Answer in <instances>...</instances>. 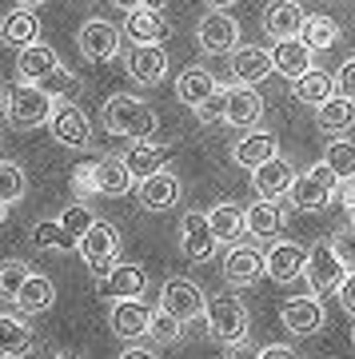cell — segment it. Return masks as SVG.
I'll return each mask as SVG.
<instances>
[{
  "label": "cell",
  "mask_w": 355,
  "mask_h": 359,
  "mask_svg": "<svg viewBox=\"0 0 355 359\" xmlns=\"http://www.w3.org/2000/svg\"><path fill=\"white\" fill-rule=\"evenodd\" d=\"M260 276H267V256H260L252 244H232L224 256V283L228 287H255Z\"/></svg>",
  "instance_id": "obj_14"
},
{
  "label": "cell",
  "mask_w": 355,
  "mask_h": 359,
  "mask_svg": "<svg viewBox=\"0 0 355 359\" xmlns=\"http://www.w3.org/2000/svg\"><path fill=\"white\" fill-rule=\"evenodd\" d=\"M208 219H212V231H216L220 244H240V236L248 231V216H243L240 204H232V200H224V204H216L212 212H208Z\"/></svg>",
  "instance_id": "obj_35"
},
{
  "label": "cell",
  "mask_w": 355,
  "mask_h": 359,
  "mask_svg": "<svg viewBox=\"0 0 355 359\" xmlns=\"http://www.w3.org/2000/svg\"><path fill=\"white\" fill-rule=\"evenodd\" d=\"M255 359H300V355H295V347H288V344H267V347H260Z\"/></svg>",
  "instance_id": "obj_50"
},
{
  "label": "cell",
  "mask_w": 355,
  "mask_h": 359,
  "mask_svg": "<svg viewBox=\"0 0 355 359\" xmlns=\"http://www.w3.org/2000/svg\"><path fill=\"white\" fill-rule=\"evenodd\" d=\"M224 124H232V128H243V132H255V124L264 120V96L255 88H248V84H232V88H224Z\"/></svg>",
  "instance_id": "obj_15"
},
{
  "label": "cell",
  "mask_w": 355,
  "mask_h": 359,
  "mask_svg": "<svg viewBox=\"0 0 355 359\" xmlns=\"http://www.w3.org/2000/svg\"><path fill=\"white\" fill-rule=\"evenodd\" d=\"M28 280H32V268L25 259H0V304H16Z\"/></svg>",
  "instance_id": "obj_37"
},
{
  "label": "cell",
  "mask_w": 355,
  "mask_h": 359,
  "mask_svg": "<svg viewBox=\"0 0 355 359\" xmlns=\"http://www.w3.org/2000/svg\"><path fill=\"white\" fill-rule=\"evenodd\" d=\"M335 295H340V308L355 320V271H347V280L340 283V292H335Z\"/></svg>",
  "instance_id": "obj_49"
},
{
  "label": "cell",
  "mask_w": 355,
  "mask_h": 359,
  "mask_svg": "<svg viewBox=\"0 0 355 359\" xmlns=\"http://www.w3.org/2000/svg\"><path fill=\"white\" fill-rule=\"evenodd\" d=\"M32 248H40V252H68V248H76V244L68 240L60 219H36L32 224Z\"/></svg>",
  "instance_id": "obj_41"
},
{
  "label": "cell",
  "mask_w": 355,
  "mask_h": 359,
  "mask_svg": "<svg viewBox=\"0 0 355 359\" xmlns=\"http://www.w3.org/2000/svg\"><path fill=\"white\" fill-rule=\"evenodd\" d=\"M92 224H96V216H92V208L80 204V200H76V204H68V208L60 212V228L68 231V240H72L76 248H80V240L92 231Z\"/></svg>",
  "instance_id": "obj_42"
},
{
  "label": "cell",
  "mask_w": 355,
  "mask_h": 359,
  "mask_svg": "<svg viewBox=\"0 0 355 359\" xmlns=\"http://www.w3.org/2000/svg\"><path fill=\"white\" fill-rule=\"evenodd\" d=\"M120 160H124V168L132 172V180H136V184L160 176V172L168 168V152L160 148V144H148V140H144V144H132V148L120 156Z\"/></svg>",
  "instance_id": "obj_31"
},
{
  "label": "cell",
  "mask_w": 355,
  "mask_h": 359,
  "mask_svg": "<svg viewBox=\"0 0 355 359\" xmlns=\"http://www.w3.org/2000/svg\"><path fill=\"white\" fill-rule=\"evenodd\" d=\"M160 308H164L168 316H176L180 323H196V320L208 316V295H203V287L196 280L172 276V280H164V287H160Z\"/></svg>",
  "instance_id": "obj_6"
},
{
  "label": "cell",
  "mask_w": 355,
  "mask_h": 359,
  "mask_svg": "<svg viewBox=\"0 0 355 359\" xmlns=\"http://www.w3.org/2000/svg\"><path fill=\"white\" fill-rule=\"evenodd\" d=\"M304 280H307V292H312V295L340 292V283L347 280V268H343V259L335 256V248H331V244H316V248H312Z\"/></svg>",
  "instance_id": "obj_10"
},
{
  "label": "cell",
  "mask_w": 355,
  "mask_h": 359,
  "mask_svg": "<svg viewBox=\"0 0 355 359\" xmlns=\"http://www.w3.org/2000/svg\"><path fill=\"white\" fill-rule=\"evenodd\" d=\"M208 327H212V339L224 347L243 344L248 332H252V316H248V304H243L236 292H220L208 299Z\"/></svg>",
  "instance_id": "obj_2"
},
{
  "label": "cell",
  "mask_w": 355,
  "mask_h": 359,
  "mask_svg": "<svg viewBox=\"0 0 355 359\" xmlns=\"http://www.w3.org/2000/svg\"><path fill=\"white\" fill-rule=\"evenodd\" d=\"M323 164L340 176V184H347V180H355V140H347V136H340V140L328 144V152H323Z\"/></svg>",
  "instance_id": "obj_39"
},
{
  "label": "cell",
  "mask_w": 355,
  "mask_h": 359,
  "mask_svg": "<svg viewBox=\"0 0 355 359\" xmlns=\"http://www.w3.org/2000/svg\"><path fill=\"white\" fill-rule=\"evenodd\" d=\"M76 48L84 60H92V65H104V60H116L120 56V28L112 25V20H84L76 32Z\"/></svg>",
  "instance_id": "obj_13"
},
{
  "label": "cell",
  "mask_w": 355,
  "mask_h": 359,
  "mask_svg": "<svg viewBox=\"0 0 355 359\" xmlns=\"http://www.w3.org/2000/svg\"><path fill=\"white\" fill-rule=\"evenodd\" d=\"M104 128L112 132V136H124V140H152L156 128H160V116H156V108L148 100H140V96H132V92H116V96H108L104 100Z\"/></svg>",
  "instance_id": "obj_1"
},
{
  "label": "cell",
  "mask_w": 355,
  "mask_h": 359,
  "mask_svg": "<svg viewBox=\"0 0 355 359\" xmlns=\"http://www.w3.org/2000/svg\"><path fill=\"white\" fill-rule=\"evenodd\" d=\"M172 32L164 20V13H156V8H132L124 16V36L132 44H164V36Z\"/></svg>",
  "instance_id": "obj_29"
},
{
  "label": "cell",
  "mask_w": 355,
  "mask_h": 359,
  "mask_svg": "<svg viewBox=\"0 0 355 359\" xmlns=\"http://www.w3.org/2000/svg\"><path fill=\"white\" fill-rule=\"evenodd\" d=\"M72 192L80 196V204L96 196V164H76L72 168Z\"/></svg>",
  "instance_id": "obj_45"
},
{
  "label": "cell",
  "mask_w": 355,
  "mask_h": 359,
  "mask_svg": "<svg viewBox=\"0 0 355 359\" xmlns=\"http://www.w3.org/2000/svg\"><path fill=\"white\" fill-rule=\"evenodd\" d=\"M96 292L108 295V299H144L148 292V271L132 264V259H120L104 280H96Z\"/></svg>",
  "instance_id": "obj_17"
},
{
  "label": "cell",
  "mask_w": 355,
  "mask_h": 359,
  "mask_svg": "<svg viewBox=\"0 0 355 359\" xmlns=\"http://www.w3.org/2000/svg\"><path fill=\"white\" fill-rule=\"evenodd\" d=\"M48 92L56 96V100H72V96L80 92V80L72 76L68 68H60V72H52L48 76Z\"/></svg>",
  "instance_id": "obj_46"
},
{
  "label": "cell",
  "mask_w": 355,
  "mask_h": 359,
  "mask_svg": "<svg viewBox=\"0 0 355 359\" xmlns=\"http://www.w3.org/2000/svg\"><path fill=\"white\" fill-rule=\"evenodd\" d=\"M300 40H304L312 52H323V48H331L335 40H340V25L331 20V16H307V25H304V32H300Z\"/></svg>",
  "instance_id": "obj_38"
},
{
  "label": "cell",
  "mask_w": 355,
  "mask_h": 359,
  "mask_svg": "<svg viewBox=\"0 0 355 359\" xmlns=\"http://www.w3.org/2000/svg\"><path fill=\"white\" fill-rule=\"evenodd\" d=\"M124 68L140 88H156L168 76V52L160 44H132L124 56Z\"/></svg>",
  "instance_id": "obj_16"
},
{
  "label": "cell",
  "mask_w": 355,
  "mask_h": 359,
  "mask_svg": "<svg viewBox=\"0 0 355 359\" xmlns=\"http://www.w3.org/2000/svg\"><path fill=\"white\" fill-rule=\"evenodd\" d=\"M116 359H156V351H148V347H128V351H120Z\"/></svg>",
  "instance_id": "obj_54"
},
{
  "label": "cell",
  "mask_w": 355,
  "mask_h": 359,
  "mask_svg": "<svg viewBox=\"0 0 355 359\" xmlns=\"http://www.w3.org/2000/svg\"><path fill=\"white\" fill-rule=\"evenodd\" d=\"M180 176L172 172V168H164L160 176L152 180H144V184H136V200L144 212H168V208H176L180 204Z\"/></svg>",
  "instance_id": "obj_22"
},
{
  "label": "cell",
  "mask_w": 355,
  "mask_h": 359,
  "mask_svg": "<svg viewBox=\"0 0 355 359\" xmlns=\"http://www.w3.org/2000/svg\"><path fill=\"white\" fill-rule=\"evenodd\" d=\"M340 200H343V208H347V216H355V180H347L340 188Z\"/></svg>",
  "instance_id": "obj_53"
},
{
  "label": "cell",
  "mask_w": 355,
  "mask_h": 359,
  "mask_svg": "<svg viewBox=\"0 0 355 359\" xmlns=\"http://www.w3.org/2000/svg\"><path fill=\"white\" fill-rule=\"evenodd\" d=\"M216 231H212V219L208 212H184L180 216V252L188 256V264H208L216 256Z\"/></svg>",
  "instance_id": "obj_8"
},
{
  "label": "cell",
  "mask_w": 355,
  "mask_h": 359,
  "mask_svg": "<svg viewBox=\"0 0 355 359\" xmlns=\"http://www.w3.org/2000/svg\"><path fill=\"white\" fill-rule=\"evenodd\" d=\"M4 219H8V204H0V224H4Z\"/></svg>",
  "instance_id": "obj_59"
},
{
  "label": "cell",
  "mask_w": 355,
  "mask_h": 359,
  "mask_svg": "<svg viewBox=\"0 0 355 359\" xmlns=\"http://www.w3.org/2000/svg\"><path fill=\"white\" fill-rule=\"evenodd\" d=\"M232 80L236 84H248V88H255L260 80H267L272 72H276V60H272V52L267 48H255V44H240V48L232 52Z\"/></svg>",
  "instance_id": "obj_19"
},
{
  "label": "cell",
  "mask_w": 355,
  "mask_h": 359,
  "mask_svg": "<svg viewBox=\"0 0 355 359\" xmlns=\"http://www.w3.org/2000/svg\"><path fill=\"white\" fill-rule=\"evenodd\" d=\"M0 148H4V140H0Z\"/></svg>",
  "instance_id": "obj_61"
},
{
  "label": "cell",
  "mask_w": 355,
  "mask_h": 359,
  "mask_svg": "<svg viewBox=\"0 0 355 359\" xmlns=\"http://www.w3.org/2000/svg\"><path fill=\"white\" fill-rule=\"evenodd\" d=\"M132 188H136V180H132V172L124 168L120 156H100V160H96V196L120 200V196H128Z\"/></svg>",
  "instance_id": "obj_30"
},
{
  "label": "cell",
  "mask_w": 355,
  "mask_h": 359,
  "mask_svg": "<svg viewBox=\"0 0 355 359\" xmlns=\"http://www.w3.org/2000/svg\"><path fill=\"white\" fill-rule=\"evenodd\" d=\"M316 124L319 132H328V136H347L355 128V100L351 96H331L323 108H316Z\"/></svg>",
  "instance_id": "obj_34"
},
{
  "label": "cell",
  "mask_w": 355,
  "mask_h": 359,
  "mask_svg": "<svg viewBox=\"0 0 355 359\" xmlns=\"http://www.w3.org/2000/svg\"><path fill=\"white\" fill-rule=\"evenodd\" d=\"M56 96H52L48 88H40V84H16L13 92H8V124L20 132H32V128H44L52 120V112H56Z\"/></svg>",
  "instance_id": "obj_3"
},
{
  "label": "cell",
  "mask_w": 355,
  "mask_h": 359,
  "mask_svg": "<svg viewBox=\"0 0 355 359\" xmlns=\"http://www.w3.org/2000/svg\"><path fill=\"white\" fill-rule=\"evenodd\" d=\"M152 316H156V308L144 304V299H116L112 311H108V327H112V335H120L124 344H136V339H148Z\"/></svg>",
  "instance_id": "obj_11"
},
{
  "label": "cell",
  "mask_w": 355,
  "mask_h": 359,
  "mask_svg": "<svg viewBox=\"0 0 355 359\" xmlns=\"http://www.w3.org/2000/svg\"><path fill=\"white\" fill-rule=\"evenodd\" d=\"M60 56H56V48L52 44H32V48L16 52V76H20V84H40V80H48L52 72H60Z\"/></svg>",
  "instance_id": "obj_25"
},
{
  "label": "cell",
  "mask_w": 355,
  "mask_h": 359,
  "mask_svg": "<svg viewBox=\"0 0 355 359\" xmlns=\"http://www.w3.org/2000/svg\"><path fill=\"white\" fill-rule=\"evenodd\" d=\"M0 40L16 52L40 44V16L32 13V8H13V13L0 20Z\"/></svg>",
  "instance_id": "obj_26"
},
{
  "label": "cell",
  "mask_w": 355,
  "mask_h": 359,
  "mask_svg": "<svg viewBox=\"0 0 355 359\" xmlns=\"http://www.w3.org/2000/svg\"><path fill=\"white\" fill-rule=\"evenodd\" d=\"M307 256H312V248L295 244V240H276V244L267 248V276H272L276 283L304 280Z\"/></svg>",
  "instance_id": "obj_18"
},
{
  "label": "cell",
  "mask_w": 355,
  "mask_h": 359,
  "mask_svg": "<svg viewBox=\"0 0 355 359\" xmlns=\"http://www.w3.org/2000/svg\"><path fill=\"white\" fill-rule=\"evenodd\" d=\"M216 92H224V88H220L216 76H212L208 68H200V65L184 68V72L176 76V100H180V104H188L192 112H196L203 100H212Z\"/></svg>",
  "instance_id": "obj_27"
},
{
  "label": "cell",
  "mask_w": 355,
  "mask_h": 359,
  "mask_svg": "<svg viewBox=\"0 0 355 359\" xmlns=\"http://www.w3.org/2000/svg\"><path fill=\"white\" fill-rule=\"evenodd\" d=\"M28 196V172L13 160H0V204H20Z\"/></svg>",
  "instance_id": "obj_40"
},
{
  "label": "cell",
  "mask_w": 355,
  "mask_h": 359,
  "mask_svg": "<svg viewBox=\"0 0 355 359\" xmlns=\"http://www.w3.org/2000/svg\"><path fill=\"white\" fill-rule=\"evenodd\" d=\"M304 25H307V16H304V8H300V0H272L264 8V32L272 40H295L300 32H304Z\"/></svg>",
  "instance_id": "obj_21"
},
{
  "label": "cell",
  "mask_w": 355,
  "mask_h": 359,
  "mask_svg": "<svg viewBox=\"0 0 355 359\" xmlns=\"http://www.w3.org/2000/svg\"><path fill=\"white\" fill-rule=\"evenodd\" d=\"M279 323H283V332L300 335V339H307V335L323 332V323H328V308H323V299L319 295H292V299H283L279 304Z\"/></svg>",
  "instance_id": "obj_7"
},
{
  "label": "cell",
  "mask_w": 355,
  "mask_h": 359,
  "mask_svg": "<svg viewBox=\"0 0 355 359\" xmlns=\"http://www.w3.org/2000/svg\"><path fill=\"white\" fill-rule=\"evenodd\" d=\"M148 339H156L160 347H172V344H180V339H184V323H180L176 316H168L164 308H156V316H152V332H148Z\"/></svg>",
  "instance_id": "obj_43"
},
{
  "label": "cell",
  "mask_w": 355,
  "mask_h": 359,
  "mask_svg": "<svg viewBox=\"0 0 355 359\" xmlns=\"http://www.w3.org/2000/svg\"><path fill=\"white\" fill-rule=\"evenodd\" d=\"M203 4H208L212 13H228L232 4H240V0H203Z\"/></svg>",
  "instance_id": "obj_55"
},
{
  "label": "cell",
  "mask_w": 355,
  "mask_h": 359,
  "mask_svg": "<svg viewBox=\"0 0 355 359\" xmlns=\"http://www.w3.org/2000/svg\"><path fill=\"white\" fill-rule=\"evenodd\" d=\"M224 108H228V104H224V92H216L212 100H203L200 108H196V120H200V124H220V120H224Z\"/></svg>",
  "instance_id": "obj_47"
},
{
  "label": "cell",
  "mask_w": 355,
  "mask_h": 359,
  "mask_svg": "<svg viewBox=\"0 0 355 359\" xmlns=\"http://www.w3.org/2000/svg\"><path fill=\"white\" fill-rule=\"evenodd\" d=\"M116 8H124V13H132V8H156V13H164L168 0H112Z\"/></svg>",
  "instance_id": "obj_51"
},
{
  "label": "cell",
  "mask_w": 355,
  "mask_h": 359,
  "mask_svg": "<svg viewBox=\"0 0 355 359\" xmlns=\"http://www.w3.org/2000/svg\"><path fill=\"white\" fill-rule=\"evenodd\" d=\"M196 44L208 56H232L240 48V20L228 13H208L196 25Z\"/></svg>",
  "instance_id": "obj_9"
},
{
  "label": "cell",
  "mask_w": 355,
  "mask_h": 359,
  "mask_svg": "<svg viewBox=\"0 0 355 359\" xmlns=\"http://www.w3.org/2000/svg\"><path fill=\"white\" fill-rule=\"evenodd\" d=\"M312 56H316V52L307 48L304 40L295 36V40H279L276 48H272V60H276V72L283 80H300V76H307V72H312V68H316V60H312Z\"/></svg>",
  "instance_id": "obj_28"
},
{
  "label": "cell",
  "mask_w": 355,
  "mask_h": 359,
  "mask_svg": "<svg viewBox=\"0 0 355 359\" xmlns=\"http://www.w3.org/2000/svg\"><path fill=\"white\" fill-rule=\"evenodd\" d=\"M48 359H80L76 351H56V355H48Z\"/></svg>",
  "instance_id": "obj_58"
},
{
  "label": "cell",
  "mask_w": 355,
  "mask_h": 359,
  "mask_svg": "<svg viewBox=\"0 0 355 359\" xmlns=\"http://www.w3.org/2000/svg\"><path fill=\"white\" fill-rule=\"evenodd\" d=\"M243 216H248V236H255V240H276L288 228L283 200H255L252 208H243Z\"/></svg>",
  "instance_id": "obj_24"
},
{
  "label": "cell",
  "mask_w": 355,
  "mask_h": 359,
  "mask_svg": "<svg viewBox=\"0 0 355 359\" xmlns=\"http://www.w3.org/2000/svg\"><path fill=\"white\" fill-rule=\"evenodd\" d=\"M295 164L288 156H276V160H267L264 168H255L252 172V188L260 192V200H283V196L292 192L295 184Z\"/></svg>",
  "instance_id": "obj_20"
},
{
  "label": "cell",
  "mask_w": 355,
  "mask_h": 359,
  "mask_svg": "<svg viewBox=\"0 0 355 359\" xmlns=\"http://www.w3.org/2000/svg\"><path fill=\"white\" fill-rule=\"evenodd\" d=\"M260 351H252V344L243 339V344H232V347H224V355L220 359H255Z\"/></svg>",
  "instance_id": "obj_52"
},
{
  "label": "cell",
  "mask_w": 355,
  "mask_h": 359,
  "mask_svg": "<svg viewBox=\"0 0 355 359\" xmlns=\"http://www.w3.org/2000/svg\"><path fill=\"white\" fill-rule=\"evenodd\" d=\"M340 188H343L340 176H335L323 160H319V164L304 168V172L295 176L288 200H292V208H300V212H323V208L340 196Z\"/></svg>",
  "instance_id": "obj_4"
},
{
  "label": "cell",
  "mask_w": 355,
  "mask_h": 359,
  "mask_svg": "<svg viewBox=\"0 0 355 359\" xmlns=\"http://www.w3.org/2000/svg\"><path fill=\"white\" fill-rule=\"evenodd\" d=\"M36 4H44V0H16V8H36Z\"/></svg>",
  "instance_id": "obj_56"
},
{
  "label": "cell",
  "mask_w": 355,
  "mask_h": 359,
  "mask_svg": "<svg viewBox=\"0 0 355 359\" xmlns=\"http://www.w3.org/2000/svg\"><path fill=\"white\" fill-rule=\"evenodd\" d=\"M52 304H56V283H52L48 276H32V280L20 287L13 308L20 311V316H40V311H48Z\"/></svg>",
  "instance_id": "obj_36"
},
{
  "label": "cell",
  "mask_w": 355,
  "mask_h": 359,
  "mask_svg": "<svg viewBox=\"0 0 355 359\" xmlns=\"http://www.w3.org/2000/svg\"><path fill=\"white\" fill-rule=\"evenodd\" d=\"M48 132H52V140L60 144V148H72V152H80V148L92 144L88 116L80 112V104H72V100L56 104V112H52V120H48Z\"/></svg>",
  "instance_id": "obj_12"
},
{
  "label": "cell",
  "mask_w": 355,
  "mask_h": 359,
  "mask_svg": "<svg viewBox=\"0 0 355 359\" xmlns=\"http://www.w3.org/2000/svg\"><path fill=\"white\" fill-rule=\"evenodd\" d=\"M36 347V335L20 316H4L0 311V359H20Z\"/></svg>",
  "instance_id": "obj_32"
},
{
  "label": "cell",
  "mask_w": 355,
  "mask_h": 359,
  "mask_svg": "<svg viewBox=\"0 0 355 359\" xmlns=\"http://www.w3.org/2000/svg\"><path fill=\"white\" fill-rule=\"evenodd\" d=\"M292 96H295L300 104H307V108H323L331 96H340V88H335V76H331V72H323V68H312L307 76H300V80L292 84Z\"/></svg>",
  "instance_id": "obj_33"
},
{
  "label": "cell",
  "mask_w": 355,
  "mask_h": 359,
  "mask_svg": "<svg viewBox=\"0 0 355 359\" xmlns=\"http://www.w3.org/2000/svg\"><path fill=\"white\" fill-rule=\"evenodd\" d=\"M0 112H8V92H4V84H0Z\"/></svg>",
  "instance_id": "obj_57"
},
{
  "label": "cell",
  "mask_w": 355,
  "mask_h": 359,
  "mask_svg": "<svg viewBox=\"0 0 355 359\" xmlns=\"http://www.w3.org/2000/svg\"><path fill=\"white\" fill-rule=\"evenodd\" d=\"M279 156V140L272 136V132H243L240 140L232 144V164L248 168V172H255V168H264L267 160H276Z\"/></svg>",
  "instance_id": "obj_23"
},
{
  "label": "cell",
  "mask_w": 355,
  "mask_h": 359,
  "mask_svg": "<svg viewBox=\"0 0 355 359\" xmlns=\"http://www.w3.org/2000/svg\"><path fill=\"white\" fill-rule=\"evenodd\" d=\"M331 248H335V256L343 259V268L355 271V228H351V224L331 236Z\"/></svg>",
  "instance_id": "obj_44"
},
{
  "label": "cell",
  "mask_w": 355,
  "mask_h": 359,
  "mask_svg": "<svg viewBox=\"0 0 355 359\" xmlns=\"http://www.w3.org/2000/svg\"><path fill=\"white\" fill-rule=\"evenodd\" d=\"M351 347H355V327H351Z\"/></svg>",
  "instance_id": "obj_60"
},
{
  "label": "cell",
  "mask_w": 355,
  "mask_h": 359,
  "mask_svg": "<svg viewBox=\"0 0 355 359\" xmlns=\"http://www.w3.org/2000/svg\"><path fill=\"white\" fill-rule=\"evenodd\" d=\"M335 88H340V96H351L355 100V56H347L340 65V72H335Z\"/></svg>",
  "instance_id": "obj_48"
},
{
  "label": "cell",
  "mask_w": 355,
  "mask_h": 359,
  "mask_svg": "<svg viewBox=\"0 0 355 359\" xmlns=\"http://www.w3.org/2000/svg\"><path fill=\"white\" fill-rule=\"evenodd\" d=\"M76 252L84 256V264L92 268V276H96V280H104V276L120 264V228H116V224H108V219H96V224H92V231L80 240Z\"/></svg>",
  "instance_id": "obj_5"
}]
</instances>
